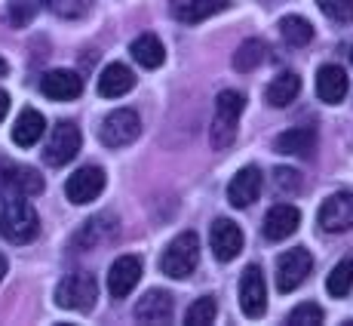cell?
<instances>
[{
	"mask_svg": "<svg viewBox=\"0 0 353 326\" xmlns=\"http://www.w3.org/2000/svg\"><path fill=\"white\" fill-rule=\"evenodd\" d=\"M80 151V130L74 124H56V130H52L50 142H46L43 148V160L50 163V166H65V163H71L77 157Z\"/></svg>",
	"mask_w": 353,
	"mask_h": 326,
	"instance_id": "ba28073f",
	"label": "cell"
},
{
	"mask_svg": "<svg viewBox=\"0 0 353 326\" xmlns=\"http://www.w3.org/2000/svg\"><path fill=\"white\" fill-rule=\"evenodd\" d=\"M261 185H264L261 169H258V166H243L240 173L230 179V185H228L230 207H236V209L252 207V203L258 200V194H261Z\"/></svg>",
	"mask_w": 353,
	"mask_h": 326,
	"instance_id": "7c38bea8",
	"label": "cell"
},
{
	"mask_svg": "<svg viewBox=\"0 0 353 326\" xmlns=\"http://www.w3.org/2000/svg\"><path fill=\"white\" fill-rule=\"evenodd\" d=\"M105 191V173H101L99 166H83L77 169L74 175H68L65 182V197L71 203H77V207H83V203L96 200V197Z\"/></svg>",
	"mask_w": 353,
	"mask_h": 326,
	"instance_id": "30bf717a",
	"label": "cell"
},
{
	"mask_svg": "<svg viewBox=\"0 0 353 326\" xmlns=\"http://www.w3.org/2000/svg\"><path fill=\"white\" fill-rule=\"evenodd\" d=\"M240 308L246 317H258L268 311V287H264V271L258 265H249L243 271V280H240Z\"/></svg>",
	"mask_w": 353,
	"mask_h": 326,
	"instance_id": "9c48e42d",
	"label": "cell"
},
{
	"mask_svg": "<svg viewBox=\"0 0 353 326\" xmlns=\"http://www.w3.org/2000/svg\"><path fill=\"white\" fill-rule=\"evenodd\" d=\"M298 225H301V213L289 203H276L264 215V237L268 240H286L298 231Z\"/></svg>",
	"mask_w": 353,
	"mask_h": 326,
	"instance_id": "9a60e30c",
	"label": "cell"
},
{
	"mask_svg": "<svg viewBox=\"0 0 353 326\" xmlns=\"http://www.w3.org/2000/svg\"><path fill=\"white\" fill-rule=\"evenodd\" d=\"M230 6V0H191L185 10L179 12L185 22H203V19H212L219 12H225Z\"/></svg>",
	"mask_w": 353,
	"mask_h": 326,
	"instance_id": "4316f807",
	"label": "cell"
},
{
	"mask_svg": "<svg viewBox=\"0 0 353 326\" xmlns=\"http://www.w3.org/2000/svg\"><path fill=\"white\" fill-rule=\"evenodd\" d=\"M43 3H46V0H12V3H10V22L22 28V25H28L31 19L37 16Z\"/></svg>",
	"mask_w": 353,
	"mask_h": 326,
	"instance_id": "4dcf8cb0",
	"label": "cell"
},
{
	"mask_svg": "<svg viewBox=\"0 0 353 326\" xmlns=\"http://www.w3.org/2000/svg\"><path fill=\"white\" fill-rule=\"evenodd\" d=\"M209 243H212L215 259L230 262V259H236L243 249V231L230 219H215L212 228H209Z\"/></svg>",
	"mask_w": 353,
	"mask_h": 326,
	"instance_id": "8fae6325",
	"label": "cell"
},
{
	"mask_svg": "<svg viewBox=\"0 0 353 326\" xmlns=\"http://www.w3.org/2000/svg\"><path fill=\"white\" fill-rule=\"evenodd\" d=\"M350 62H353V52H350Z\"/></svg>",
	"mask_w": 353,
	"mask_h": 326,
	"instance_id": "8d00e7d4",
	"label": "cell"
},
{
	"mask_svg": "<svg viewBox=\"0 0 353 326\" xmlns=\"http://www.w3.org/2000/svg\"><path fill=\"white\" fill-rule=\"evenodd\" d=\"M196 265H200V237H196L194 231H181V234H175L172 240L166 243L163 256H160V271L166 277H172V280H185V277H191L196 271Z\"/></svg>",
	"mask_w": 353,
	"mask_h": 326,
	"instance_id": "7a4b0ae2",
	"label": "cell"
},
{
	"mask_svg": "<svg viewBox=\"0 0 353 326\" xmlns=\"http://www.w3.org/2000/svg\"><path fill=\"white\" fill-rule=\"evenodd\" d=\"M99 298V283L92 274H71L56 287V305L68 311H90Z\"/></svg>",
	"mask_w": 353,
	"mask_h": 326,
	"instance_id": "277c9868",
	"label": "cell"
},
{
	"mask_svg": "<svg viewBox=\"0 0 353 326\" xmlns=\"http://www.w3.org/2000/svg\"><path fill=\"white\" fill-rule=\"evenodd\" d=\"M0 179L10 182L12 188H19V191L28 194V197L43 194V179H40V175L34 173L31 166H19V163H6V160H0Z\"/></svg>",
	"mask_w": 353,
	"mask_h": 326,
	"instance_id": "d6986e66",
	"label": "cell"
},
{
	"mask_svg": "<svg viewBox=\"0 0 353 326\" xmlns=\"http://www.w3.org/2000/svg\"><path fill=\"white\" fill-rule=\"evenodd\" d=\"M46 130V120L40 111H34V108H25L22 114H19L16 126H12V142H16L19 148H34L40 142V135Z\"/></svg>",
	"mask_w": 353,
	"mask_h": 326,
	"instance_id": "44dd1931",
	"label": "cell"
},
{
	"mask_svg": "<svg viewBox=\"0 0 353 326\" xmlns=\"http://www.w3.org/2000/svg\"><path fill=\"white\" fill-rule=\"evenodd\" d=\"M276 188H280V191H286V188H298V179H295V169H276Z\"/></svg>",
	"mask_w": 353,
	"mask_h": 326,
	"instance_id": "d6a6232c",
	"label": "cell"
},
{
	"mask_svg": "<svg viewBox=\"0 0 353 326\" xmlns=\"http://www.w3.org/2000/svg\"><path fill=\"white\" fill-rule=\"evenodd\" d=\"M40 93L52 102H71L83 93V80H80V74L56 68V71H46L40 77Z\"/></svg>",
	"mask_w": 353,
	"mask_h": 326,
	"instance_id": "5bb4252c",
	"label": "cell"
},
{
	"mask_svg": "<svg viewBox=\"0 0 353 326\" xmlns=\"http://www.w3.org/2000/svg\"><path fill=\"white\" fill-rule=\"evenodd\" d=\"M6 111H10V96H6V93H3V90H0V124H3Z\"/></svg>",
	"mask_w": 353,
	"mask_h": 326,
	"instance_id": "836d02e7",
	"label": "cell"
},
{
	"mask_svg": "<svg viewBox=\"0 0 353 326\" xmlns=\"http://www.w3.org/2000/svg\"><path fill=\"white\" fill-rule=\"evenodd\" d=\"M3 277H6V259L0 256V280H3Z\"/></svg>",
	"mask_w": 353,
	"mask_h": 326,
	"instance_id": "e575fe53",
	"label": "cell"
},
{
	"mask_svg": "<svg viewBox=\"0 0 353 326\" xmlns=\"http://www.w3.org/2000/svg\"><path fill=\"white\" fill-rule=\"evenodd\" d=\"M264 44L258 37H249V40H243L240 44V50H236V56H234V68L236 71H255L258 65L264 62Z\"/></svg>",
	"mask_w": 353,
	"mask_h": 326,
	"instance_id": "484cf974",
	"label": "cell"
},
{
	"mask_svg": "<svg viewBox=\"0 0 353 326\" xmlns=\"http://www.w3.org/2000/svg\"><path fill=\"white\" fill-rule=\"evenodd\" d=\"M298 93H301V77H298L295 71H283L268 84L264 99H268V105H274V108H286L298 99Z\"/></svg>",
	"mask_w": 353,
	"mask_h": 326,
	"instance_id": "ffe728a7",
	"label": "cell"
},
{
	"mask_svg": "<svg viewBox=\"0 0 353 326\" xmlns=\"http://www.w3.org/2000/svg\"><path fill=\"white\" fill-rule=\"evenodd\" d=\"M129 52H132V59L141 68H151V71L166 62V50H163L157 34H139V37L132 40V46H129Z\"/></svg>",
	"mask_w": 353,
	"mask_h": 326,
	"instance_id": "603a6c76",
	"label": "cell"
},
{
	"mask_svg": "<svg viewBox=\"0 0 353 326\" xmlns=\"http://www.w3.org/2000/svg\"><path fill=\"white\" fill-rule=\"evenodd\" d=\"M280 34L292 46H307L310 40H314V25H310L304 16H286L280 22Z\"/></svg>",
	"mask_w": 353,
	"mask_h": 326,
	"instance_id": "d4e9b609",
	"label": "cell"
},
{
	"mask_svg": "<svg viewBox=\"0 0 353 326\" xmlns=\"http://www.w3.org/2000/svg\"><path fill=\"white\" fill-rule=\"evenodd\" d=\"M40 219L34 213L28 194L0 179V234L10 243H28L37 237Z\"/></svg>",
	"mask_w": 353,
	"mask_h": 326,
	"instance_id": "6da1fadb",
	"label": "cell"
},
{
	"mask_svg": "<svg viewBox=\"0 0 353 326\" xmlns=\"http://www.w3.org/2000/svg\"><path fill=\"white\" fill-rule=\"evenodd\" d=\"M316 133L314 126H295V130H286L274 139V151L276 154H310L314 151Z\"/></svg>",
	"mask_w": 353,
	"mask_h": 326,
	"instance_id": "7402d4cb",
	"label": "cell"
},
{
	"mask_svg": "<svg viewBox=\"0 0 353 326\" xmlns=\"http://www.w3.org/2000/svg\"><path fill=\"white\" fill-rule=\"evenodd\" d=\"M316 96L325 105H338V102L347 96V74L338 65H323L316 71Z\"/></svg>",
	"mask_w": 353,
	"mask_h": 326,
	"instance_id": "e0dca14e",
	"label": "cell"
},
{
	"mask_svg": "<svg viewBox=\"0 0 353 326\" xmlns=\"http://www.w3.org/2000/svg\"><path fill=\"white\" fill-rule=\"evenodd\" d=\"M316 323H323V308L320 305L304 302V305H298V308H292L289 326H316Z\"/></svg>",
	"mask_w": 353,
	"mask_h": 326,
	"instance_id": "1f68e13d",
	"label": "cell"
},
{
	"mask_svg": "<svg viewBox=\"0 0 353 326\" xmlns=\"http://www.w3.org/2000/svg\"><path fill=\"white\" fill-rule=\"evenodd\" d=\"M172 296L163 293V289H151V293H145L139 298V305H135V320L141 323H166L169 317H172Z\"/></svg>",
	"mask_w": 353,
	"mask_h": 326,
	"instance_id": "2e32d148",
	"label": "cell"
},
{
	"mask_svg": "<svg viewBox=\"0 0 353 326\" xmlns=\"http://www.w3.org/2000/svg\"><path fill=\"white\" fill-rule=\"evenodd\" d=\"M316 222H320V228L325 234H344V231H350L353 228V194L341 191V194L325 197Z\"/></svg>",
	"mask_w": 353,
	"mask_h": 326,
	"instance_id": "52a82bcc",
	"label": "cell"
},
{
	"mask_svg": "<svg viewBox=\"0 0 353 326\" xmlns=\"http://www.w3.org/2000/svg\"><path fill=\"white\" fill-rule=\"evenodd\" d=\"M325 289H329L335 298H344L350 293L353 289V256L341 259L335 268L329 271V277H325Z\"/></svg>",
	"mask_w": 353,
	"mask_h": 326,
	"instance_id": "cb8c5ba5",
	"label": "cell"
},
{
	"mask_svg": "<svg viewBox=\"0 0 353 326\" xmlns=\"http://www.w3.org/2000/svg\"><path fill=\"white\" fill-rule=\"evenodd\" d=\"M310 268H314V259H310L307 249H286V253L276 259V289L280 293H292L298 289L304 280H307Z\"/></svg>",
	"mask_w": 353,
	"mask_h": 326,
	"instance_id": "8992f818",
	"label": "cell"
},
{
	"mask_svg": "<svg viewBox=\"0 0 353 326\" xmlns=\"http://www.w3.org/2000/svg\"><path fill=\"white\" fill-rule=\"evenodd\" d=\"M323 10L325 19H332V22L338 25H347L353 22V0H316Z\"/></svg>",
	"mask_w": 353,
	"mask_h": 326,
	"instance_id": "f546056e",
	"label": "cell"
},
{
	"mask_svg": "<svg viewBox=\"0 0 353 326\" xmlns=\"http://www.w3.org/2000/svg\"><path fill=\"white\" fill-rule=\"evenodd\" d=\"M141 280V259L139 256H120L114 259L111 271H108V289H111L114 298H126L139 287Z\"/></svg>",
	"mask_w": 353,
	"mask_h": 326,
	"instance_id": "4fadbf2b",
	"label": "cell"
},
{
	"mask_svg": "<svg viewBox=\"0 0 353 326\" xmlns=\"http://www.w3.org/2000/svg\"><path fill=\"white\" fill-rule=\"evenodd\" d=\"M141 133V120L135 111L129 108H117L111 111L99 126V139L105 148H123V145H132Z\"/></svg>",
	"mask_w": 353,
	"mask_h": 326,
	"instance_id": "5b68a950",
	"label": "cell"
},
{
	"mask_svg": "<svg viewBox=\"0 0 353 326\" xmlns=\"http://www.w3.org/2000/svg\"><path fill=\"white\" fill-rule=\"evenodd\" d=\"M132 86H135L132 71H129L126 65L114 62V65H108L105 71H101V77H99V96H105V99H120V96H126Z\"/></svg>",
	"mask_w": 353,
	"mask_h": 326,
	"instance_id": "ac0fdd59",
	"label": "cell"
},
{
	"mask_svg": "<svg viewBox=\"0 0 353 326\" xmlns=\"http://www.w3.org/2000/svg\"><path fill=\"white\" fill-rule=\"evenodd\" d=\"M215 314H219V305H215V298L212 296H203V298H196L191 308H188L185 323L188 326H209V323L215 320Z\"/></svg>",
	"mask_w": 353,
	"mask_h": 326,
	"instance_id": "83f0119b",
	"label": "cell"
},
{
	"mask_svg": "<svg viewBox=\"0 0 353 326\" xmlns=\"http://www.w3.org/2000/svg\"><path fill=\"white\" fill-rule=\"evenodd\" d=\"M46 3L59 19H83L96 0H46Z\"/></svg>",
	"mask_w": 353,
	"mask_h": 326,
	"instance_id": "f1b7e54d",
	"label": "cell"
},
{
	"mask_svg": "<svg viewBox=\"0 0 353 326\" xmlns=\"http://www.w3.org/2000/svg\"><path fill=\"white\" fill-rule=\"evenodd\" d=\"M6 71H10V68H6V62L0 59V77H6Z\"/></svg>",
	"mask_w": 353,
	"mask_h": 326,
	"instance_id": "d590c367",
	"label": "cell"
},
{
	"mask_svg": "<svg viewBox=\"0 0 353 326\" xmlns=\"http://www.w3.org/2000/svg\"><path fill=\"white\" fill-rule=\"evenodd\" d=\"M246 99L236 90H221L215 99V117H212V130H209V142L212 148H228L236 139V124H240V114Z\"/></svg>",
	"mask_w": 353,
	"mask_h": 326,
	"instance_id": "3957f363",
	"label": "cell"
}]
</instances>
